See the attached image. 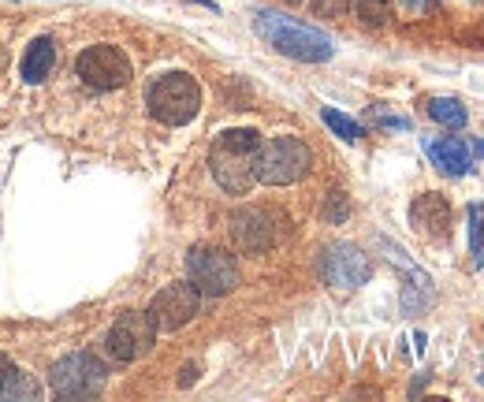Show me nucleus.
<instances>
[{
	"label": "nucleus",
	"mask_w": 484,
	"mask_h": 402,
	"mask_svg": "<svg viewBox=\"0 0 484 402\" xmlns=\"http://www.w3.org/2000/svg\"><path fill=\"white\" fill-rule=\"evenodd\" d=\"M257 146H261V135H257L254 127L224 131V135L213 142L209 168H213V179H217L227 194H250V186L257 183V172H254Z\"/></svg>",
	"instance_id": "f257e3e1"
},
{
	"label": "nucleus",
	"mask_w": 484,
	"mask_h": 402,
	"mask_svg": "<svg viewBox=\"0 0 484 402\" xmlns=\"http://www.w3.org/2000/svg\"><path fill=\"white\" fill-rule=\"evenodd\" d=\"M254 30L265 37V42L284 53L291 60H302V64H320L332 56V37L313 30L309 23H298L291 15H279V12H257L254 15Z\"/></svg>",
	"instance_id": "f03ea898"
},
{
	"label": "nucleus",
	"mask_w": 484,
	"mask_h": 402,
	"mask_svg": "<svg viewBox=\"0 0 484 402\" xmlns=\"http://www.w3.org/2000/svg\"><path fill=\"white\" fill-rule=\"evenodd\" d=\"M146 108L156 124L165 127H187L201 112V86L187 71H165L146 86Z\"/></svg>",
	"instance_id": "7ed1b4c3"
},
{
	"label": "nucleus",
	"mask_w": 484,
	"mask_h": 402,
	"mask_svg": "<svg viewBox=\"0 0 484 402\" xmlns=\"http://www.w3.org/2000/svg\"><path fill=\"white\" fill-rule=\"evenodd\" d=\"M313 165V153L302 138L295 135H279V138H268L257 146V156H254V172H257V183L265 186H287V183H298Z\"/></svg>",
	"instance_id": "20e7f679"
},
{
	"label": "nucleus",
	"mask_w": 484,
	"mask_h": 402,
	"mask_svg": "<svg viewBox=\"0 0 484 402\" xmlns=\"http://www.w3.org/2000/svg\"><path fill=\"white\" fill-rule=\"evenodd\" d=\"M75 75H78V83H83V86L108 94V90H124L131 83L135 67H131L127 53L119 45H90V49L78 53Z\"/></svg>",
	"instance_id": "39448f33"
},
{
	"label": "nucleus",
	"mask_w": 484,
	"mask_h": 402,
	"mask_svg": "<svg viewBox=\"0 0 484 402\" xmlns=\"http://www.w3.org/2000/svg\"><path fill=\"white\" fill-rule=\"evenodd\" d=\"M187 272H190V284L201 295H209V298L231 295L238 287V265H235V257L224 254V250H217V246H197V250H190Z\"/></svg>",
	"instance_id": "423d86ee"
},
{
	"label": "nucleus",
	"mask_w": 484,
	"mask_h": 402,
	"mask_svg": "<svg viewBox=\"0 0 484 402\" xmlns=\"http://www.w3.org/2000/svg\"><path fill=\"white\" fill-rule=\"evenodd\" d=\"M153 339H156V325H153L149 309H135V313H124L108 328L105 350H108L112 361H138V357L149 354Z\"/></svg>",
	"instance_id": "0eeeda50"
},
{
	"label": "nucleus",
	"mask_w": 484,
	"mask_h": 402,
	"mask_svg": "<svg viewBox=\"0 0 484 402\" xmlns=\"http://www.w3.org/2000/svg\"><path fill=\"white\" fill-rule=\"evenodd\" d=\"M105 380H108V373H105V366H101L94 354H71V357L56 361V369H53V377H49V384H53V391H56L60 398H86V395H97V391L105 387Z\"/></svg>",
	"instance_id": "6e6552de"
},
{
	"label": "nucleus",
	"mask_w": 484,
	"mask_h": 402,
	"mask_svg": "<svg viewBox=\"0 0 484 402\" xmlns=\"http://www.w3.org/2000/svg\"><path fill=\"white\" fill-rule=\"evenodd\" d=\"M197 306H201V291L190 279H179V284H168L165 291H156V298L149 302V317L156 332H179L183 325L194 320Z\"/></svg>",
	"instance_id": "1a4fd4ad"
},
{
	"label": "nucleus",
	"mask_w": 484,
	"mask_h": 402,
	"mask_svg": "<svg viewBox=\"0 0 484 402\" xmlns=\"http://www.w3.org/2000/svg\"><path fill=\"white\" fill-rule=\"evenodd\" d=\"M320 276H325V284H332L339 291H354L361 284H369L373 261L350 243H332L320 254Z\"/></svg>",
	"instance_id": "9d476101"
},
{
	"label": "nucleus",
	"mask_w": 484,
	"mask_h": 402,
	"mask_svg": "<svg viewBox=\"0 0 484 402\" xmlns=\"http://www.w3.org/2000/svg\"><path fill=\"white\" fill-rule=\"evenodd\" d=\"M231 243L242 250V254H265L276 235H272V220L265 209H238L231 216Z\"/></svg>",
	"instance_id": "9b49d317"
},
{
	"label": "nucleus",
	"mask_w": 484,
	"mask_h": 402,
	"mask_svg": "<svg viewBox=\"0 0 484 402\" xmlns=\"http://www.w3.org/2000/svg\"><path fill=\"white\" fill-rule=\"evenodd\" d=\"M410 224L425 238H448V231H451V206H448V197H443V194H421V197H414Z\"/></svg>",
	"instance_id": "f8f14e48"
},
{
	"label": "nucleus",
	"mask_w": 484,
	"mask_h": 402,
	"mask_svg": "<svg viewBox=\"0 0 484 402\" xmlns=\"http://www.w3.org/2000/svg\"><path fill=\"white\" fill-rule=\"evenodd\" d=\"M425 153H429V160L439 168V172H448V176H466L469 172V149H466V142L462 138H432V142H425Z\"/></svg>",
	"instance_id": "ddd939ff"
},
{
	"label": "nucleus",
	"mask_w": 484,
	"mask_h": 402,
	"mask_svg": "<svg viewBox=\"0 0 484 402\" xmlns=\"http://www.w3.org/2000/svg\"><path fill=\"white\" fill-rule=\"evenodd\" d=\"M53 60H56V49H53L49 37H34V42L26 45V53H23V64H19L23 83H30V86L45 83V75L53 71Z\"/></svg>",
	"instance_id": "4468645a"
},
{
	"label": "nucleus",
	"mask_w": 484,
	"mask_h": 402,
	"mask_svg": "<svg viewBox=\"0 0 484 402\" xmlns=\"http://www.w3.org/2000/svg\"><path fill=\"white\" fill-rule=\"evenodd\" d=\"M42 395V384H37L30 373H23V369H15V366H5L0 369V398L5 402H23V398H37Z\"/></svg>",
	"instance_id": "2eb2a0df"
},
{
	"label": "nucleus",
	"mask_w": 484,
	"mask_h": 402,
	"mask_svg": "<svg viewBox=\"0 0 484 402\" xmlns=\"http://www.w3.org/2000/svg\"><path fill=\"white\" fill-rule=\"evenodd\" d=\"M429 116L436 119L439 127H451V131H462V127L469 124L466 105L455 101V97H432V101H429Z\"/></svg>",
	"instance_id": "dca6fc26"
},
{
	"label": "nucleus",
	"mask_w": 484,
	"mask_h": 402,
	"mask_svg": "<svg viewBox=\"0 0 484 402\" xmlns=\"http://www.w3.org/2000/svg\"><path fill=\"white\" fill-rule=\"evenodd\" d=\"M391 8L395 0H358V19L361 26H384L391 23Z\"/></svg>",
	"instance_id": "f3484780"
},
{
	"label": "nucleus",
	"mask_w": 484,
	"mask_h": 402,
	"mask_svg": "<svg viewBox=\"0 0 484 402\" xmlns=\"http://www.w3.org/2000/svg\"><path fill=\"white\" fill-rule=\"evenodd\" d=\"M320 119H325V124H328L339 138H347V142H354V138L366 135V131H361V124H354L350 116H343V112H336V108H325V112H320Z\"/></svg>",
	"instance_id": "a211bd4d"
},
{
	"label": "nucleus",
	"mask_w": 484,
	"mask_h": 402,
	"mask_svg": "<svg viewBox=\"0 0 484 402\" xmlns=\"http://www.w3.org/2000/svg\"><path fill=\"white\" fill-rule=\"evenodd\" d=\"M469 246L480 265L484 261V206H473V213H469Z\"/></svg>",
	"instance_id": "6ab92c4d"
},
{
	"label": "nucleus",
	"mask_w": 484,
	"mask_h": 402,
	"mask_svg": "<svg viewBox=\"0 0 484 402\" xmlns=\"http://www.w3.org/2000/svg\"><path fill=\"white\" fill-rule=\"evenodd\" d=\"M309 8L320 19H343L347 8H350V0H309Z\"/></svg>",
	"instance_id": "aec40b11"
},
{
	"label": "nucleus",
	"mask_w": 484,
	"mask_h": 402,
	"mask_svg": "<svg viewBox=\"0 0 484 402\" xmlns=\"http://www.w3.org/2000/svg\"><path fill=\"white\" fill-rule=\"evenodd\" d=\"M407 15H432L439 8V0H398Z\"/></svg>",
	"instance_id": "412c9836"
},
{
	"label": "nucleus",
	"mask_w": 484,
	"mask_h": 402,
	"mask_svg": "<svg viewBox=\"0 0 484 402\" xmlns=\"http://www.w3.org/2000/svg\"><path fill=\"white\" fill-rule=\"evenodd\" d=\"M328 220H332V224H343V220H347V201H343V194H332V206H328Z\"/></svg>",
	"instance_id": "4be33fe9"
},
{
	"label": "nucleus",
	"mask_w": 484,
	"mask_h": 402,
	"mask_svg": "<svg viewBox=\"0 0 484 402\" xmlns=\"http://www.w3.org/2000/svg\"><path fill=\"white\" fill-rule=\"evenodd\" d=\"M194 377H197V369H194V366H187V369H183V384H190Z\"/></svg>",
	"instance_id": "5701e85b"
},
{
	"label": "nucleus",
	"mask_w": 484,
	"mask_h": 402,
	"mask_svg": "<svg viewBox=\"0 0 484 402\" xmlns=\"http://www.w3.org/2000/svg\"><path fill=\"white\" fill-rule=\"evenodd\" d=\"M473 156H484V142H473Z\"/></svg>",
	"instance_id": "b1692460"
},
{
	"label": "nucleus",
	"mask_w": 484,
	"mask_h": 402,
	"mask_svg": "<svg viewBox=\"0 0 484 402\" xmlns=\"http://www.w3.org/2000/svg\"><path fill=\"white\" fill-rule=\"evenodd\" d=\"M462 5H473V8H484V0H462Z\"/></svg>",
	"instance_id": "393cba45"
},
{
	"label": "nucleus",
	"mask_w": 484,
	"mask_h": 402,
	"mask_svg": "<svg viewBox=\"0 0 484 402\" xmlns=\"http://www.w3.org/2000/svg\"><path fill=\"white\" fill-rule=\"evenodd\" d=\"M284 5H302V0H284Z\"/></svg>",
	"instance_id": "a878e982"
},
{
	"label": "nucleus",
	"mask_w": 484,
	"mask_h": 402,
	"mask_svg": "<svg viewBox=\"0 0 484 402\" xmlns=\"http://www.w3.org/2000/svg\"><path fill=\"white\" fill-rule=\"evenodd\" d=\"M5 366H8V361H5V357H0V369H5Z\"/></svg>",
	"instance_id": "bb28decb"
}]
</instances>
